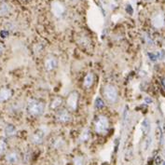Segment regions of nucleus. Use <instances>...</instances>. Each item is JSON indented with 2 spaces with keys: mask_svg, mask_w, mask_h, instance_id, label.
<instances>
[{
  "mask_svg": "<svg viewBox=\"0 0 165 165\" xmlns=\"http://www.w3.org/2000/svg\"><path fill=\"white\" fill-rule=\"evenodd\" d=\"M104 95L105 100L107 101L109 104H115L118 101L119 98V91L116 86L113 84H107L104 87Z\"/></svg>",
  "mask_w": 165,
  "mask_h": 165,
  "instance_id": "f03ea898",
  "label": "nucleus"
},
{
  "mask_svg": "<svg viewBox=\"0 0 165 165\" xmlns=\"http://www.w3.org/2000/svg\"><path fill=\"white\" fill-rule=\"evenodd\" d=\"M16 132H17V130H16L15 126L11 125V124L8 125V126L5 128V134H6V136H8V137L14 136V135L16 134Z\"/></svg>",
  "mask_w": 165,
  "mask_h": 165,
  "instance_id": "dca6fc26",
  "label": "nucleus"
},
{
  "mask_svg": "<svg viewBox=\"0 0 165 165\" xmlns=\"http://www.w3.org/2000/svg\"><path fill=\"white\" fill-rule=\"evenodd\" d=\"M148 58L152 62H154V63H155V62H157V60H158L157 54H155V53H152V52H148Z\"/></svg>",
  "mask_w": 165,
  "mask_h": 165,
  "instance_id": "5701e85b",
  "label": "nucleus"
},
{
  "mask_svg": "<svg viewBox=\"0 0 165 165\" xmlns=\"http://www.w3.org/2000/svg\"><path fill=\"white\" fill-rule=\"evenodd\" d=\"M79 44L83 47H88L90 46L91 44V40L88 37H80V39H79Z\"/></svg>",
  "mask_w": 165,
  "mask_h": 165,
  "instance_id": "aec40b11",
  "label": "nucleus"
},
{
  "mask_svg": "<svg viewBox=\"0 0 165 165\" xmlns=\"http://www.w3.org/2000/svg\"><path fill=\"white\" fill-rule=\"evenodd\" d=\"M26 109L29 115L33 117H40L45 112L46 104L41 100L38 99H29L26 105Z\"/></svg>",
  "mask_w": 165,
  "mask_h": 165,
  "instance_id": "f257e3e1",
  "label": "nucleus"
},
{
  "mask_svg": "<svg viewBox=\"0 0 165 165\" xmlns=\"http://www.w3.org/2000/svg\"><path fill=\"white\" fill-rule=\"evenodd\" d=\"M4 51H5V46H4L3 43L0 42V55L4 52Z\"/></svg>",
  "mask_w": 165,
  "mask_h": 165,
  "instance_id": "bb28decb",
  "label": "nucleus"
},
{
  "mask_svg": "<svg viewBox=\"0 0 165 165\" xmlns=\"http://www.w3.org/2000/svg\"><path fill=\"white\" fill-rule=\"evenodd\" d=\"M11 11V8L8 3L3 2L0 4V16H7Z\"/></svg>",
  "mask_w": 165,
  "mask_h": 165,
  "instance_id": "4468645a",
  "label": "nucleus"
},
{
  "mask_svg": "<svg viewBox=\"0 0 165 165\" xmlns=\"http://www.w3.org/2000/svg\"><path fill=\"white\" fill-rule=\"evenodd\" d=\"M72 1H78V0H72Z\"/></svg>",
  "mask_w": 165,
  "mask_h": 165,
  "instance_id": "473e14b6",
  "label": "nucleus"
},
{
  "mask_svg": "<svg viewBox=\"0 0 165 165\" xmlns=\"http://www.w3.org/2000/svg\"><path fill=\"white\" fill-rule=\"evenodd\" d=\"M51 10L56 18H62L66 12V8L59 0H53L51 4Z\"/></svg>",
  "mask_w": 165,
  "mask_h": 165,
  "instance_id": "20e7f679",
  "label": "nucleus"
},
{
  "mask_svg": "<svg viewBox=\"0 0 165 165\" xmlns=\"http://www.w3.org/2000/svg\"><path fill=\"white\" fill-rule=\"evenodd\" d=\"M93 82H94V75L92 73H88L84 78L83 86L85 89H90L92 86Z\"/></svg>",
  "mask_w": 165,
  "mask_h": 165,
  "instance_id": "ddd939ff",
  "label": "nucleus"
},
{
  "mask_svg": "<svg viewBox=\"0 0 165 165\" xmlns=\"http://www.w3.org/2000/svg\"><path fill=\"white\" fill-rule=\"evenodd\" d=\"M45 136H46L45 130L40 128V129H37V130L33 133L32 137H31V141H32V143L35 145H40L42 144V142L45 139Z\"/></svg>",
  "mask_w": 165,
  "mask_h": 165,
  "instance_id": "1a4fd4ad",
  "label": "nucleus"
},
{
  "mask_svg": "<svg viewBox=\"0 0 165 165\" xmlns=\"http://www.w3.org/2000/svg\"><path fill=\"white\" fill-rule=\"evenodd\" d=\"M4 2V0H0V4H2Z\"/></svg>",
  "mask_w": 165,
  "mask_h": 165,
  "instance_id": "c756f323",
  "label": "nucleus"
},
{
  "mask_svg": "<svg viewBox=\"0 0 165 165\" xmlns=\"http://www.w3.org/2000/svg\"><path fill=\"white\" fill-rule=\"evenodd\" d=\"M75 165H84L83 159L81 158H78L75 159Z\"/></svg>",
  "mask_w": 165,
  "mask_h": 165,
  "instance_id": "393cba45",
  "label": "nucleus"
},
{
  "mask_svg": "<svg viewBox=\"0 0 165 165\" xmlns=\"http://www.w3.org/2000/svg\"><path fill=\"white\" fill-rule=\"evenodd\" d=\"M55 119L60 123H67L71 120L72 117H71L68 108H60L59 110H57Z\"/></svg>",
  "mask_w": 165,
  "mask_h": 165,
  "instance_id": "6e6552de",
  "label": "nucleus"
},
{
  "mask_svg": "<svg viewBox=\"0 0 165 165\" xmlns=\"http://www.w3.org/2000/svg\"><path fill=\"white\" fill-rule=\"evenodd\" d=\"M12 96V91L8 88L0 89V103H4L10 100Z\"/></svg>",
  "mask_w": 165,
  "mask_h": 165,
  "instance_id": "9b49d317",
  "label": "nucleus"
},
{
  "mask_svg": "<svg viewBox=\"0 0 165 165\" xmlns=\"http://www.w3.org/2000/svg\"><path fill=\"white\" fill-rule=\"evenodd\" d=\"M126 10H127V12L129 13V14H132L133 13V10H132V8L129 5V6H127V8H126Z\"/></svg>",
  "mask_w": 165,
  "mask_h": 165,
  "instance_id": "a878e982",
  "label": "nucleus"
},
{
  "mask_svg": "<svg viewBox=\"0 0 165 165\" xmlns=\"http://www.w3.org/2000/svg\"><path fill=\"white\" fill-rule=\"evenodd\" d=\"M58 65H59V60L58 58L54 55H48L45 58V61H44V67L48 71V72H51V71H54Z\"/></svg>",
  "mask_w": 165,
  "mask_h": 165,
  "instance_id": "423d86ee",
  "label": "nucleus"
},
{
  "mask_svg": "<svg viewBox=\"0 0 165 165\" xmlns=\"http://www.w3.org/2000/svg\"><path fill=\"white\" fill-rule=\"evenodd\" d=\"M64 101L63 97L55 96L51 102V105H50L51 109H52V110H59L62 107V105H64Z\"/></svg>",
  "mask_w": 165,
  "mask_h": 165,
  "instance_id": "9d476101",
  "label": "nucleus"
},
{
  "mask_svg": "<svg viewBox=\"0 0 165 165\" xmlns=\"http://www.w3.org/2000/svg\"><path fill=\"white\" fill-rule=\"evenodd\" d=\"M8 148L7 142L4 139H0V155H4Z\"/></svg>",
  "mask_w": 165,
  "mask_h": 165,
  "instance_id": "6ab92c4d",
  "label": "nucleus"
},
{
  "mask_svg": "<svg viewBox=\"0 0 165 165\" xmlns=\"http://www.w3.org/2000/svg\"><path fill=\"white\" fill-rule=\"evenodd\" d=\"M151 24H152V25L155 28H158V29L164 27L165 16L163 14V12H162V11L155 12L152 15V18H151Z\"/></svg>",
  "mask_w": 165,
  "mask_h": 165,
  "instance_id": "0eeeda50",
  "label": "nucleus"
},
{
  "mask_svg": "<svg viewBox=\"0 0 165 165\" xmlns=\"http://www.w3.org/2000/svg\"><path fill=\"white\" fill-rule=\"evenodd\" d=\"M162 159L160 156H157V157L155 158V164L156 165H162Z\"/></svg>",
  "mask_w": 165,
  "mask_h": 165,
  "instance_id": "b1692460",
  "label": "nucleus"
},
{
  "mask_svg": "<svg viewBox=\"0 0 165 165\" xmlns=\"http://www.w3.org/2000/svg\"><path fill=\"white\" fill-rule=\"evenodd\" d=\"M19 159H20L19 153L15 150H12L6 155V160L8 162V163H10V164L17 163L18 162H19Z\"/></svg>",
  "mask_w": 165,
  "mask_h": 165,
  "instance_id": "f8f14e48",
  "label": "nucleus"
},
{
  "mask_svg": "<svg viewBox=\"0 0 165 165\" xmlns=\"http://www.w3.org/2000/svg\"><path fill=\"white\" fill-rule=\"evenodd\" d=\"M79 95L77 92H72L69 93V95L66 98V106L71 111H76L78 105Z\"/></svg>",
  "mask_w": 165,
  "mask_h": 165,
  "instance_id": "39448f33",
  "label": "nucleus"
},
{
  "mask_svg": "<svg viewBox=\"0 0 165 165\" xmlns=\"http://www.w3.org/2000/svg\"><path fill=\"white\" fill-rule=\"evenodd\" d=\"M151 144H152V138H151L150 136H148V138H146V143H145V149L148 150L149 148V146H150Z\"/></svg>",
  "mask_w": 165,
  "mask_h": 165,
  "instance_id": "4be33fe9",
  "label": "nucleus"
},
{
  "mask_svg": "<svg viewBox=\"0 0 165 165\" xmlns=\"http://www.w3.org/2000/svg\"><path fill=\"white\" fill-rule=\"evenodd\" d=\"M109 128V121L108 119L104 115H100L99 117L94 121V129L95 132L99 134H105V133L108 131Z\"/></svg>",
  "mask_w": 165,
  "mask_h": 165,
  "instance_id": "7ed1b4c3",
  "label": "nucleus"
},
{
  "mask_svg": "<svg viewBox=\"0 0 165 165\" xmlns=\"http://www.w3.org/2000/svg\"><path fill=\"white\" fill-rule=\"evenodd\" d=\"M146 1H153V0H146Z\"/></svg>",
  "mask_w": 165,
  "mask_h": 165,
  "instance_id": "2f4dec72",
  "label": "nucleus"
},
{
  "mask_svg": "<svg viewBox=\"0 0 165 165\" xmlns=\"http://www.w3.org/2000/svg\"><path fill=\"white\" fill-rule=\"evenodd\" d=\"M150 122L148 119H145L142 122V130L145 134H148L150 132Z\"/></svg>",
  "mask_w": 165,
  "mask_h": 165,
  "instance_id": "f3484780",
  "label": "nucleus"
},
{
  "mask_svg": "<svg viewBox=\"0 0 165 165\" xmlns=\"http://www.w3.org/2000/svg\"><path fill=\"white\" fill-rule=\"evenodd\" d=\"M162 165H165V160H164V162H162Z\"/></svg>",
  "mask_w": 165,
  "mask_h": 165,
  "instance_id": "7c9ffc66",
  "label": "nucleus"
},
{
  "mask_svg": "<svg viewBox=\"0 0 165 165\" xmlns=\"http://www.w3.org/2000/svg\"><path fill=\"white\" fill-rule=\"evenodd\" d=\"M145 101H146V103H148V104H151V103L153 102L152 99H151V98H149V97H146L145 98Z\"/></svg>",
  "mask_w": 165,
  "mask_h": 165,
  "instance_id": "cd10ccee",
  "label": "nucleus"
},
{
  "mask_svg": "<svg viewBox=\"0 0 165 165\" xmlns=\"http://www.w3.org/2000/svg\"><path fill=\"white\" fill-rule=\"evenodd\" d=\"M94 106H95L96 109H103V108L105 107V102H104V100H103L102 98H100V97L96 98L95 103H94Z\"/></svg>",
  "mask_w": 165,
  "mask_h": 165,
  "instance_id": "a211bd4d",
  "label": "nucleus"
},
{
  "mask_svg": "<svg viewBox=\"0 0 165 165\" xmlns=\"http://www.w3.org/2000/svg\"><path fill=\"white\" fill-rule=\"evenodd\" d=\"M90 137H91V132H90V129H84V130L82 131L81 132V134H80L79 136V141L80 142H87L89 139H90Z\"/></svg>",
  "mask_w": 165,
  "mask_h": 165,
  "instance_id": "2eb2a0df",
  "label": "nucleus"
},
{
  "mask_svg": "<svg viewBox=\"0 0 165 165\" xmlns=\"http://www.w3.org/2000/svg\"><path fill=\"white\" fill-rule=\"evenodd\" d=\"M64 144V141L61 139V138H57V139L54 141L53 143V146H54L55 148H60Z\"/></svg>",
  "mask_w": 165,
  "mask_h": 165,
  "instance_id": "412c9836",
  "label": "nucleus"
},
{
  "mask_svg": "<svg viewBox=\"0 0 165 165\" xmlns=\"http://www.w3.org/2000/svg\"><path fill=\"white\" fill-rule=\"evenodd\" d=\"M162 84L163 88L165 89V78H163L162 79Z\"/></svg>",
  "mask_w": 165,
  "mask_h": 165,
  "instance_id": "c85d7f7f",
  "label": "nucleus"
}]
</instances>
